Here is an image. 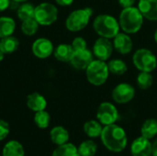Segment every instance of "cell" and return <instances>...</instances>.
I'll use <instances>...</instances> for the list:
<instances>
[{
    "mask_svg": "<svg viewBox=\"0 0 157 156\" xmlns=\"http://www.w3.org/2000/svg\"><path fill=\"white\" fill-rule=\"evenodd\" d=\"M103 145L112 153H121L128 144V137L125 130L116 123L103 127L100 135Z\"/></svg>",
    "mask_w": 157,
    "mask_h": 156,
    "instance_id": "1",
    "label": "cell"
},
{
    "mask_svg": "<svg viewBox=\"0 0 157 156\" xmlns=\"http://www.w3.org/2000/svg\"><path fill=\"white\" fill-rule=\"evenodd\" d=\"M119 23L121 29L127 34L137 33L144 25V17L137 6H130L122 8L119 16Z\"/></svg>",
    "mask_w": 157,
    "mask_h": 156,
    "instance_id": "2",
    "label": "cell"
},
{
    "mask_svg": "<svg viewBox=\"0 0 157 156\" xmlns=\"http://www.w3.org/2000/svg\"><path fill=\"white\" fill-rule=\"evenodd\" d=\"M93 29L99 37L110 40L121 30L119 20L109 14H100L97 16L93 20Z\"/></svg>",
    "mask_w": 157,
    "mask_h": 156,
    "instance_id": "3",
    "label": "cell"
},
{
    "mask_svg": "<svg viewBox=\"0 0 157 156\" xmlns=\"http://www.w3.org/2000/svg\"><path fill=\"white\" fill-rule=\"evenodd\" d=\"M85 71L88 83L95 86H103L110 74L108 63L98 59H94Z\"/></svg>",
    "mask_w": 157,
    "mask_h": 156,
    "instance_id": "4",
    "label": "cell"
},
{
    "mask_svg": "<svg viewBox=\"0 0 157 156\" xmlns=\"http://www.w3.org/2000/svg\"><path fill=\"white\" fill-rule=\"evenodd\" d=\"M91 7L79 8L72 11L65 19V28L71 32H78L84 29L89 23L93 16Z\"/></svg>",
    "mask_w": 157,
    "mask_h": 156,
    "instance_id": "5",
    "label": "cell"
},
{
    "mask_svg": "<svg viewBox=\"0 0 157 156\" xmlns=\"http://www.w3.org/2000/svg\"><path fill=\"white\" fill-rule=\"evenodd\" d=\"M132 63L140 72L152 73L157 67V58L151 50L141 48L133 53Z\"/></svg>",
    "mask_w": 157,
    "mask_h": 156,
    "instance_id": "6",
    "label": "cell"
},
{
    "mask_svg": "<svg viewBox=\"0 0 157 156\" xmlns=\"http://www.w3.org/2000/svg\"><path fill=\"white\" fill-rule=\"evenodd\" d=\"M34 18L40 26H51L58 18V9L52 3H40L35 6Z\"/></svg>",
    "mask_w": 157,
    "mask_h": 156,
    "instance_id": "7",
    "label": "cell"
},
{
    "mask_svg": "<svg viewBox=\"0 0 157 156\" xmlns=\"http://www.w3.org/2000/svg\"><path fill=\"white\" fill-rule=\"evenodd\" d=\"M120 118L116 106L111 102H102L97 110V120L103 125H110L117 122Z\"/></svg>",
    "mask_w": 157,
    "mask_h": 156,
    "instance_id": "8",
    "label": "cell"
},
{
    "mask_svg": "<svg viewBox=\"0 0 157 156\" xmlns=\"http://www.w3.org/2000/svg\"><path fill=\"white\" fill-rule=\"evenodd\" d=\"M113 50L114 47L110 39H107L103 37L98 38L92 47V52L94 54V57L96 59L105 62L110 59L113 53Z\"/></svg>",
    "mask_w": 157,
    "mask_h": 156,
    "instance_id": "9",
    "label": "cell"
},
{
    "mask_svg": "<svg viewBox=\"0 0 157 156\" xmlns=\"http://www.w3.org/2000/svg\"><path fill=\"white\" fill-rule=\"evenodd\" d=\"M135 93V88L131 84L121 83L113 88L111 97L115 103L127 104L134 98Z\"/></svg>",
    "mask_w": 157,
    "mask_h": 156,
    "instance_id": "10",
    "label": "cell"
},
{
    "mask_svg": "<svg viewBox=\"0 0 157 156\" xmlns=\"http://www.w3.org/2000/svg\"><path fill=\"white\" fill-rule=\"evenodd\" d=\"M94 59L95 57L92 51L86 48L80 51H75L71 58L70 63L75 69L79 71H85Z\"/></svg>",
    "mask_w": 157,
    "mask_h": 156,
    "instance_id": "11",
    "label": "cell"
},
{
    "mask_svg": "<svg viewBox=\"0 0 157 156\" xmlns=\"http://www.w3.org/2000/svg\"><path fill=\"white\" fill-rule=\"evenodd\" d=\"M31 51L34 56L40 59H45L53 54L54 47L52 42L46 38H40L34 40L31 46Z\"/></svg>",
    "mask_w": 157,
    "mask_h": 156,
    "instance_id": "12",
    "label": "cell"
},
{
    "mask_svg": "<svg viewBox=\"0 0 157 156\" xmlns=\"http://www.w3.org/2000/svg\"><path fill=\"white\" fill-rule=\"evenodd\" d=\"M113 47L120 54L126 55L132 51L133 50V41L130 36L125 32H119L113 38Z\"/></svg>",
    "mask_w": 157,
    "mask_h": 156,
    "instance_id": "13",
    "label": "cell"
},
{
    "mask_svg": "<svg viewBox=\"0 0 157 156\" xmlns=\"http://www.w3.org/2000/svg\"><path fill=\"white\" fill-rule=\"evenodd\" d=\"M152 147L151 140L141 135L132 143L131 154L132 156H152Z\"/></svg>",
    "mask_w": 157,
    "mask_h": 156,
    "instance_id": "14",
    "label": "cell"
},
{
    "mask_svg": "<svg viewBox=\"0 0 157 156\" xmlns=\"http://www.w3.org/2000/svg\"><path fill=\"white\" fill-rule=\"evenodd\" d=\"M137 7L144 18L150 21H156L157 0H139Z\"/></svg>",
    "mask_w": 157,
    "mask_h": 156,
    "instance_id": "15",
    "label": "cell"
},
{
    "mask_svg": "<svg viewBox=\"0 0 157 156\" xmlns=\"http://www.w3.org/2000/svg\"><path fill=\"white\" fill-rule=\"evenodd\" d=\"M26 104L30 110L34 112H38L40 110H44L46 108L47 100L41 94L38 92H34L27 97Z\"/></svg>",
    "mask_w": 157,
    "mask_h": 156,
    "instance_id": "16",
    "label": "cell"
},
{
    "mask_svg": "<svg viewBox=\"0 0 157 156\" xmlns=\"http://www.w3.org/2000/svg\"><path fill=\"white\" fill-rule=\"evenodd\" d=\"M74 49L71 44L61 43L56 48H54L53 55L55 59L62 63H70L71 58L74 54Z\"/></svg>",
    "mask_w": 157,
    "mask_h": 156,
    "instance_id": "17",
    "label": "cell"
},
{
    "mask_svg": "<svg viewBox=\"0 0 157 156\" xmlns=\"http://www.w3.org/2000/svg\"><path fill=\"white\" fill-rule=\"evenodd\" d=\"M50 138H51V141L54 144L59 146V145H62V144L68 143L69 138H70V134L64 127L56 126L51 130Z\"/></svg>",
    "mask_w": 157,
    "mask_h": 156,
    "instance_id": "18",
    "label": "cell"
},
{
    "mask_svg": "<svg viewBox=\"0 0 157 156\" xmlns=\"http://www.w3.org/2000/svg\"><path fill=\"white\" fill-rule=\"evenodd\" d=\"M83 130L87 137L95 139L100 137L103 130V125L98 120H90L84 124Z\"/></svg>",
    "mask_w": 157,
    "mask_h": 156,
    "instance_id": "19",
    "label": "cell"
},
{
    "mask_svg": "<svg viewBox=\"0 0 157 156\" xmlns=\"http://www.w3.org/2000/svg\"><path fill=\"white\" fill-rule=\"evenodd\" d=\"M19 47V40L13 35L0 38V50L5 54L15 52Z\"/></svg>",
    "mask_w": 157,
    "mask_h": 156,
    "instance_id": "20",
    "label": "cell"
},
{
    "mask_svg": "<svg viewBox=\"0 0 157 156\" xmlns=\"http://www.w3.org/2000/svg\"><path fill=\"white\" fill-rule=\"evenodd\" d=\"M2 156H25L24 147L17 141H9L3 148Z\"/></svg>",
    "mask_w": 157,
    "mask_h": 156,
    "instance_id": "21",
    "label": "cell"
},
{
    "mask_svg": "<svg viewBox=\"0 0 157 156\" xmlns=\"http://www.w3.org/2000/svg\"><path fill=\"white\" fill-rule=\"evenodd\" d=\"M16 29V22L10 17H0V38L13 35Z\"/></svg>",
    "mask_w": 157,
    "mask_h": 156,
    "instance_id": "22",
    "label": "cell"
},
{
    "mask_svg": "<svg viewBox=\"0 0 157 156\" xmlns=\"http://www.w3.org/2000/svg\"><path fill=\"white\" fill-rule=\"evenodd\" d=\"M142 136L152 140L157 135V120L147 119L141 127Z\"/></svg>",
    "mask_w": 157,
    "mask_h": 156,
    "instance_id": "23",
    "label": "cell"
},
{
    "mask_svg": "<svg viewBox=\"0 0 157 156\" xmlns=\"http://www.w3.org/2000/svg\"><path fill=\"white\" fill-rule=\"evenodd\" d=\"M109 73L114 75H123L128 71L127 63L121 59H112L108 63Z\"/></svg>",
    "mask_w": 157,
    "mask_h": 156,
    "instance_id": "24",
    "label": "cell"
},
{
    "mask_svg": "<svg viewBox=\"0 0 157 156\" xmlns=\"http://www.w3.org/2000/svg\"><path fill=\"white\" fill-rule=\"evenodd\" d=\"M52 156H80L77 147L70 143L57 146Z\"/></svg>",
    "mask_w": 157,
    "mask_h": 156,
    "instance_id": "25",
    "label": "cell"
},
{
    "mask_svg": "<svg viewBox=\"0 0 157 156\" xmlns=\"http://www.w3.org/2000/svg\"><path fill=\"white\" fill-rule=\"evenodd\" d=\"M80 156H95L98 152V145L92 140H86L77 147Z\"/></svg>",
    "mask_w": 157,
    "mask_h": 156,
    "instance_id": "26",
    "label": "cell"
},
{
    "mask_svg": "<svg viewBox=\"0 0 157 156\" xmlns=\"http://www.w3.org/2000/svg\"><path fill=\"white\" fill-rule=\"evenodd\" d=\"M34 13H35V6L31 4L26 3V2L21 3V5L17 9V17L21 21H24V20H27L29 18H33Z\"/></svg>",
    "mask_w": 157,
    "mask_h": 156,
    "instance_id": "27",
    "label": "cell"
},
{
    "mask_svg": "<svg viewBox=\"0 0 157 156\" xmlns=\"http://www.w3.org/2000/svg\"><path fill=\"white\" fill-rule=\"evenodd\" d=\"M154 77L149 72H140L136 77V84L142 90H147L153 86Z\"/></svg>",
    "mask_w": 157,
    "mask_h": 156,
    "instance_id": "28",
    "label": "cell"
},
{
    "mask_svg": "<svg viewBox=\"0 0 157 156\" xmlns=\"http://www.w3.org/2000/svg\"><path fill=\"white\" fill-rule=\"evenodd\" d=\"M39 27H40V24L36 21V19L34 17L29 18V19L22 21L21 31L26 36H33L38 31Z\"/></svg>",
    "mask_w": 157,
    "mask_h": 156,
    "instance_id": "29",
    "label": "cell"
},
{
    "mask_svg": "<svg viewBox=\"0 0 157 156\" xmlns=\"http://www.w3.org/2000/svg\"><path fill=\"white\" fill-rule=\"evenodd\" d=\"M34 123L40 128V129H46L49 127L51 122V116L50 114L44 109L38 112H35L34 115Z\"/></svg>",
    "mask_w": 157,
    "mask_h": 156,
    "instance_id": "30",
    "label": "cell"
},
{
    "mask_svg": "<svg viewBox=\"0 0 157 156\" xmlns=\"http://www.w3.org/2000/svg\"><path fill=\"white\" fill-rule=\"evenodd\" d=\"M74 51H80L87 48V42L83 37H75L71 43Z\"/></svg>",
    "mask_w": 157,
    "mask_h": 156,
    "instance_id": "31",
    "label": "cell"
},
{
    "mask_svg": "<svg viewBox=\"0 0 157 156\" xmlns=\"http://www.w3.org/2000/svg\"><path fill=\"white\" fill-rule=\"evenodd\" d=\"M9 131H10L9 124L5 120H0V142L5 140L8 136Z\"/></svg>",
    "mask_w": 157,
    "mask_h": 156,
    "instance_id": "32",
    "label": "cell"
},
{
    "mask_svg": "<svg viewBox=\"0 0 157 156\" xmlns=\"http://www.w3.org/2000/svg\"><path fill=\"white\" fill-rule=\"evenodd\" d=\"M135 2H136V0H118L119 5H120L122 8L133 6L135 5Z\"/></svg>",
    "mask_w": 157,
    "mask_h": 156,
    "instance_id": "33",
    "label": "cell"
},
{
    "mask_svg": "<svg viewBox=\"0 0 157 156\" xmlns=\"http://www.w3.org/2000/svg\"><path fill=\"white\" fill-rule=\"evenodd\" d=\"M11 0H0V12H3L9 8Z\"/></svg>",
    "mask_w": 157,
    "mask_h": 156,
    "instance_id": "34",
    "label": "cell"
},
{
    "mask_svg": "<svg viewBox=\"0 0 157 156\" xmlns=\"http://www.w3.org/2000/svg\"><path fill=\"white\" fill-rule=\"evenodd\" d=\"M54 1L57 5L61 6H69L74 3L75 0H54Z\"/></svg>",
    "mask_w": 157,
    "mask_h": 156,
    "instance_id": "35",
    "label": "cell"
},
{
    "mask_svg": "<svg viewBox=\"0 0 157 156\" xmlns=\"http://www.w3.org/2000/svg\"><path fill=\"white\" fill-rule=\"evenodd\" d=\"M152 156H157V139L155 140L153 143V147H152Z\"/></svg>",
    "mask_w": 157,
    "mask_h": 156,
    "instance_id": "36",
    "label": "cell"
},
{
    "mask_svg": "<svg viewBox=\"0 0 157 156\" xmlns=\"http://www.w3.org/2000/svg\"><path fill=\"white\" fill-rule=\"evenodd\" d=\"M154 40H155V43L157 44V28L155 29V33H154Z\"/></svg>",
    "mask_w": 157,
    "mask_h": 156,
    "instance_id": "37",
    "label": "cell"
},
{
    "mask_svg": "<svg viewBox=\"0 0 157 156\" xmlns=\"http://www.w3.org/2000/svg\"><path fill=\"white\" fill-rule=\"evenodd\" d=\"M4 57H5V53L0 50V62H2V61H3Z\"/></svg>",
    "mask_w": 157,
    "mask_h": 156,
    "instance_id": "38",
    "label": "cell"
},
{
    "mask_svg": "<svg viewBox=\"0 0 157 156\" xmlns=\"http://www.w3.org/2000/svg\"><path fill=\"white\" fill-rule=\"evenodd\" d=\"M12 1H15V2H17V3H24V2H27L28 0H12Z\"/></svg>",
    "mask_w": 157,
    "mask_h": 156,
    "instance_id": "39",
    "label": "cell"
}]
</instances>
